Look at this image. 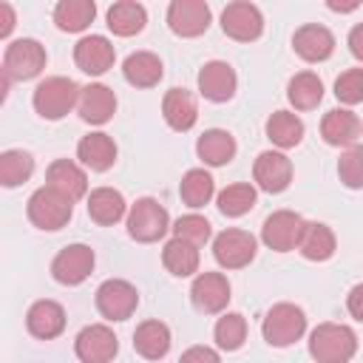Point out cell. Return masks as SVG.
I'll return each instance as SVG.
<instances>
[{"label":"cell","instance_id":"cell-13","mask_svg":"<svg viewBox=\"0 0 363 363\" xmlns=\"http://www.w3.org/2000/svg\"><path fill=\"white\" fill-rule=\"evenodd\" d=\"M167 26L179 37H199L210 26V6L204 0H173L167 6Z\"/></svg>","mask_w":363,"mask_h":363},{"label":"cell","instance_id":"cell-2","mask_svg":"<svg viewBox=\"0 0 363 363\" xmlns=\"http://www.w3.org/2000/svg\"><path fill=\"white\" fill-rule=\"evenodd\" d=\"M79 94L82 88L68 79V77H48L43 79L37 88H34V111L43 116V119H62L74 105H79Z\"/></svg>","mask_w":363,"mask_h":363},{"label":"cell","instance_id":"cell-45","mask_svg":"<svg viewBox=\"0 0 363 363\" xmlns=\"http://www.w3.org/2000/svg\"><path fill=\"white\" fill-rule=\"evenodd\" d=\"M14 28V11L9 3H0V37H9Z\"/></svg>","mask_w":363,"mask_h":363},{"label":"cell","instance_id":"cell-18","mask_svg":"<svg viewBox=\"0 0 363 363\" xmlns=\"http://www.w3.org/2000/svg\"><path fill=\"white\" fill-rule=\"evenodd\" d=\"M235 82L238 79H235L233 65H227L221 60H213V62L201 65V71H199V91L210 102H227V99H233Z\"/></svg>","mask_w":363,"mask_h":363},{"label":"cell","instance_id":"cell-46","mask_svg":"<svg viewBox=\"0 0 363 363\" xmlns=\"http://www.w3.org/2000/svg\"><path fill=\"white\" fill-rule=\"evenodd\" d=\"M326 6H329L332 11H354V9H357V3H335V0H329Z\"/></svg>","mask_w":363,"mask_h":363},{"label":"cell","instance_id":"cell-29","mask_svg":"<svg viewBox=\"0 0 363 363\" xmlns=\"http://www.w3.org/2000/svg\"><path fill=\"white\" fill-rule=\"evenodd\" d=\"M147 23V11L142 3H133V0H119L108 9V28L116 34V37H130V34H139Z\"/></svg>","mask_w":363,"mask_h":363},{"label":"cell","instance_id":"cell-39","mask_svg":"<svg viewBox=\"0 0 363 363\" xmlns=\"http://www.w3.org/2000/svg\"><path fill=\"white\" fill-rule=\"evenodd\" d=\"M337 176L346 187L360 190L363 187V145H352L337 159Z\"/></svg>","mask_w":363,"mask_h":363},{"label":"cell","instance_id":"cell-41","mask_svg":"<svg viewBox=\"0 0 363 363\" xmlns=\"http://www.w3.org/2000/svg\"><path fill=\"white\" fill-rule=\"evenodd\" d=\"M335 96L346 105L363 102V68H349L335 79Z\"/></svg>","mask_w":363,"mask_h":363},{"label":"cell","instance_id":"cell-31","mask_svg":"<svg viewBox=\"0 0 363 363\" xmlns=\"http://www.w3.org/2000/svg\"><path fill=\"white\" fill-rule=\"evenodd\" d=\"M88 216L96 221V224H116L122 216H125V199L119 190L113 187H96L91 190L88 196Z\"/></svg>","mask_w":363,"mask_h":363},{"label":"cell","instance_id":"cell-30","mask_svg":"<svg viewBox=\"0 0 363 363\" xmlns=\"http://www.w3.org/2000/svg\"><path fill=\"white\" fill-rule=\"evenodd\" d=\"M94 14H96V6L91 0H60L54 6V23L60 31H85L91 23H94Z\"/></svg>","mask_w":363,"mask_h":363},{"label":"cell","instance_id":"cell-32","mask_svg":"<svg viewBox=\"0 0 363 363\" xmlns=\"http://www.w3.org/2000/svg\"><path fill=\"white\" fill-rule=\"evenodd\" d=\"M286 99L298 108V111H312L318 108V102L323 99V82L318 79V74L312 71H301L289 79L286 85Z\"/></svg>","mask_w":363,"mask_h":363},{"label":"cell","instance_id":"cell-12","mask_svg":"<svg viewBox=\"0 0 363 363\" xmlns=\"http://www.w3.org/2000/svg\"><path fill=\"white\" fill-rule=\"evenodd\" d=\"M213 255L224 269H241L255 258V238L247 230H224L213 241Z\"/></svg>","mask_w":363,"mask_h":363},{"label":"cell","instance_id":"cell-35","mask_svg":"<svg viewBox=\"0 0 363 363\" xmlns=\"http://www.w3.org/2000/svg\"><path fill=\"white\" fill-rule=\"evenodd\" d=\"M213 176L207 170H187L182 184H179V193H182V201L187 207H204L210 199H213Z\"/></svg>","mask_w":363,"mask_h":363},{"label":"cell","instance_id":"cell-1","mask_svg":"<svg viewBox=\"0 0 363 363\" xmlns=\"http://www.w3.org/2000/svg\"><path fill=\"white\" fill-rule=\"evenodd\" d=\"M357 352V335L343 323H320L309 335V354L318 363H349Z\"/></svg>","mask_w":363,"mask_h":363},{"label":"cell","instance_id":"cell-4","mask_svg":"<svg viewBox=\"0 0 363 363\" xmlns=\"http://www.w3.org/2000/svg\"><path fill=\"white\" fill-rule=\"evenodd\" d=\"M261 332H264V340L269 346H281V349L292 346L306 332V315L295 303H275L267 312V318L261 323Z\"/></svg>","mask_w":363,"mask_h":363},{"label":"cell","instance_id":"cell-36","mask_svg":"<svg viewBox=\"0 0 363 363\" xmlns=\"http://www.w3.org/2000/svg\"><path fill=\"white\" fill-rule=\"evenodd\" d=\"M34 173V159L26 150H6L0 156V184L3 187H17Z\"/></svg>","mask_w":363,"mask_h":363},{"label":"cell","instance_id":"cell-23","mask_svg":"<svg viewBox=\"0 0 363 363\" xmlns=\"http://www.w3.org/2000/svg\"><path fill=\"white\" fill-rule=\"evenodd\" d=\"M77 156H79V162L85 167L102 173L116 162V145H113V139L108 133H88V136L79 139Z\"/></svg>","mask_w":363,"mask_h":363},{"label":"cell","instance_id":"cell-44","mask_svg":"<svg viewBox=\"0 0 363 363\" xmlns=\"http://www.w3.org/2000/svg\"><path fill=\"white\" fill-rule=\"evenodd\" d=\"M349 51H352V57H357L363 62V23H357L349 31Z\"/></svg>","mask_w":363,"mask_h":363},{"label":"cell","instance_id":"cell-5","mask_svg":"<svg viewBox=\"0 0 363 363\" xmlns=\"http://www.w3.org/2000/svg\"><path fill=\"white\" fill-rule=\"evenodd\" d=\"M43 68H45V48L37 40L23 37V40H14V43L6 45L3 77H9V79H31Z\"/></svg>","mask_w":363,"mask_h":363},{"label":"cell","instance_id":"cell-9","mask_svg":"<svg viewBox=\"0 0 363 363\" xmlns=\"http://www.w3.org/2000/svg\"><path fill=\"white\" fill-rule=\"evenodd\" d=\"M116 349H119L116 335L105 323L85 326L74 340V352L82 363H111L116 357Z\"/></svg>","mask_w":363,"mask_h":363},{"label":"cell","instance_id":"cell-42","mask_svg":"<svg viewBox=\"0 0 363 363\" xmlns=\"http://www.w3.org/2000/svg\"><path fill=\"white\" fill-rule=\"evenodd\" d=\"M179 363H221V357L210 346H190Z\"/></svg>","mask_w":363,"mask_h":363},{"label":"cell","instance_id":"cell-19","mask_svg":"<svg viewBox=\"0 0 363 363\" xmlns=\"http://www.w3.org/2000/svg\"><path fill=\"white\" fill-rule=\"evenodd\" d=\"M77 108H79V116H82L85 122H91V125H105V122L113 116V111H116V96H113V91H111L108 85L91 82V85L82 88Z\"/></svg>","mask_w":363,"mask_h":363},{"label":"cell","instance_id":"cell-16","mask_svg":"<svg viewBox=\"0 0 363 363\" xmlns=\"http://www.w3.org/2000/svg\"><path fill=\"white\" fill-rule=\"evenodd\" d=\"M116 54H113V45L99 37V34H91V37H82L77 45H74V62L79 71L91 74V77H99L105 74L111 65H113Z\"/></svg>","mask_w":363,"mask_h":363},{"label":"cell","instance_id":"cell-7","mask_svg":"<svg viewBox=\"0 0 363 363\" xmlns=\"http://www.w3.org/2000/svg\"><path fill=\"white\" fill-rule=\"evenodd\" d=\"M139 306V292L122 278H111L96 289V309L108 320H128Z\"/></svg>","mask_w":363,"mask_h":363},{"label":"cell","instance_id":"cell-15","mask_svg":"<svg viewBox=\"0 0 363 363\" xmlns=\"http://www.w3.org/2000/svg\"><path fill=\"white\" fill-rule=\"evenodd\" d=\"M193 306L204 315H216L230 301V281L221 272H201L190 286Z\"/></svg>","mask_w":363,"mask_h":363},{"label":"cell","instance_id":"cell-22","mask_svg":"<svg viewBox=\"0 0 363 363\" xmlns=\"http://www.w3.org/2000/svg\"><path fill=\"white\" fill-rule=\"evenodd\" d=\"M363 125L360 119L346 111V108H335L323 116L320 122V136L326 139V145H335V147H346V145H354L357 136H360Z\"/></svg>","mask_w":363,"mask_h":363},{"label":"cell","instance_id":"cell-3","mask_svg":"<svg viewBox=\"0 0 363 363\" xmlns=\"http://www.w3.org/2000/svg\"><path fill=\"white\" fill-rule=\"evenodd\" d=\"M71 207H74V201L68 196H62L60 190L45 184V187L31 193L26 213H28V221L34 227H40V230H60V227L68 224Z\"/></svg>","mask_w":363,"mask_h":363},{"label":"cell","instance_id":"cell-43","mask_svg":"<svg viewBox=\"0 0 363 363\" xmlns=\"http://www.w3.org/2000/svg\"><path fill=\"white\" fill-rule=\"evenodd\" d=\"M346 306H349L352 318L363 320V284H357V286L349 289V295H346Z\"/></svg>","mask_w":363,"mask_h":363},{"label":"cell","instance_id":"cell-24","mask_svg":"<svg viewBox=\"0 0 363 363\" xmlns=\"http://www.w3.org/2000/svg\"><path fill=\"white\" fill-rule=\"evenodd\" d=\"M45 179H48V187L60 190V193L68 196L71 201L82 199L85 190H88V179H85V173H82L74 162H68V159H57V162H51Z\"/></svg>","mask_w":363,"mask_h":363},{"label":"cell","instance_id":"cell-27","mask_svg":"<svg viewBox=\"0 0 363 363\" xmlns=\"http://www.w3.org/2000/svg\"><path fill=\"white\" fill-rule=\"evenodd\" d=\"M162 60L150 51H136L122 62V77L136 88H153L162 79Z\"/></svg>","mask_w":363,"mask_h":363},{"label":"cell","instance_id":"cell-37","mask_svg":"<svg viewBox=\"0 0 363 363\" xmlns=\"http://www.w3.org/2000/svg\"><path fill=\"white\" fill-rule=\"evenodd\" d=\"M255 207V187L252 184H230L218 193V210L230 218H238Z\"/></svg>","mask_w":363,"mask_h":363},{"label":"cell","instance_id":"cell-21","mask_svg":"<svg viewBox=\"0 0 363 363\" xmlns=\"http://www.w3.org/2000/svg\"><path fill=\"white\" fill-rule=\"evenodd\" d=\"M162 113H164V122L173 128V130H190L199 119V105H196V96L184 88H170L162 99Z\"/></svg>","mask_w":363,"mask_h":363},{"label":"cell","instance_id":"cell-28","mask_svg":"<svg viewBox=\"0 0 363 363\" xmlns=\"http://www.w3.org/2000/svg\"><path fill=\"white\" fill-rule=\"evenodd\" d=\"M196 153L204 164H213V167H221L227 164L233 156H235V139L221 130V128H213V130H204L196 142Z\"/></svg>","mask_w":363,"mask_h":363},{"label":"cell","instance_id":"cell-25","mask_svg":"<svg viewBox=\"0 0 363 363\" xmlns=\"http://www.w3.org/2000/svg\"><path fill=\"white\" fill-rule=\"evenodd\" d=\"M133 349L145 360H162L170 349V329L162 320H145L133 332Z\"/></svg>","mask_w":363,"mask_h":363},{"label":"cell","instance_id":"cell-33","mask_svg":"<svg viewBox=\"0 0 363 363\" xmlns=\"http://www.w3.org/2000/svg\"><path fill=\"white\" fill-rule=\"evenodd\" d=\"M267 136H269L272 145H278L284 150L286 147H295L303 139V122L295 113H289V111H275L267 119Z\"/></svg>","mask_w":363,"mask_h":363},{"label":"cell","instance_id":"cell-40","mask_svg":"<svg viewBox=\"0 0 363 363\" xmlns=\"http://www.w3.org/2000/svg\"><path fill=\"white\" fill-rule=\"evenodd\" d=\"M173 233H176V238L187 241V244H193V247H201V244L210 241V221H207L204 216L190 213V216H182V218L176 221Z\"/></svg>","mask_w":363,"mask_h":363},{"label":"cell","instance_id":"cell-11","mask_svg":"<svg viewBox=\"0 0 363 363\" xmlns=\"http://www.w3.org/2000/svg\"><path fill=\"white\" fill-rule=\"evenodd\" d=\"M301 230H303V218L292 210H275L272 216H267L264 227H261V238L269 250L275 252H289L298 247V238H301Z\"/></svg>","mask_w":363,"mask_h":363},{"label":"cell","instance_id":"cell-17","mask_svg":"<svg viewBox=\"0 0 363 363\" xmlns=\"http://www.w3.org/2000/svg\"><path fill=\"white\" fill-rule=\"evenodd\" d=\"M292 45L298 51V57H303L306 62H323L332 57L335 51V37L326 26H318V23H306L295 31L292 37Z\"/></svg>","mask_w":363,"mask_h":363},{"label":"cell","instance_id":"cell-20","mask_svg":"<svg viewBox=\"0 0 363 363\" xmlns=\"http://www.w3.org/2000/svg\"><path fill=\"white\" fill-rule=\"evenodd\" d=\"M26 326L34 337L40 340H51L65 329V309L57 301H37L31 303L28 315H26Z\"/></svg>","mask_w":363,"mask_h":363},{"label":"cell","instance_id":"cell-10","mask_svg":"<svg viewBox=\"0 0 363 363\" xmlns=\"http://www.w3.org/2000/svg\"><path fill=\"white\" fill-rule=\"evenodd\" d=\"M221 31L238 43H250V40H258L261 31H264V17L258 11V6L252 3H230L224 11H221Z\"/></svg>","mask_w":363,"mask_h":363},{"label":"cell","instance_id":"cell-34","mask_svg":"<svg viewBox=\"0 0 363 363\" xmlns=\"http://www.w3.org/2000/svg\"><path fill=\"white\" fill-rule=\"evenodd\" d=\"M162 264L167 267V272L179 275V278H187L199 269V250L182 238H170L162 250Z\"/></svg>","mask_w":363,"mask_h":363},{"label":"cell","instance_id":"cell-38","mask_svg":"<svg viewBox=\"0 0 363 363\" xmlns=\"http://www.w3.org/2000/svg\"><path fill=\"white\" fill-rule=\"evenodd\" d=\"M244 340H247V320H244V315H238V312L221 315L218 323H216V343L221 349H227V352H235V349H241Z\"/></svg>","mask_w":363,"mask_h":363},{"label":"cell","instance_id":"cell-14","mask_svg":"<svg viewBox=\"0 0 363 363\" xmlns=\"http://www.w3.org/2000/svg\"><path fill=\"white\" fill-rule=\"evenodd\" d=\"M252 179L261 190L281 193L292 182V162L278 150H264V153H258V159L252 164Z\"/></svg>","mask_w":363,"mask_h":363},{"label":"cell","instance_id":"cell-6","mask_svg":"<svg viewBox=\"0 0 363 363\" xmlns=\"http://www.w3.org/2000/svg\"><path fill=\"white\" fill-rule=\"evenodd\" d=\"M167 221H170L167 210L156 199H139L128 213V233H130V238L150 244L167 233Z\"/></svg>","mask_w":363,"mask_h":363},{"label":"cell","instance_id":"cell-26","mask_svg":"<svg viewBox=\"0 0 363 363\" xmlns=\"http://www.w3.org/2000/svg\"><path fill=\"white\" fill-rule=\"evenodd\" d=\"M298 252L309 261H326L335 252V233L320 224V221H303L301 238H298Z\"/></svg>","mask_w":363,"mask_h":363},{"label":"cell","instance_id":"cell-8","mask_svg":"<svg viewBox=\"0 0 363 363\" xmlns=\"http://www.w3.org/2000/svg\"><path fill=\"white\" fill-rule=\"evenodd\" d=\"M94 269V250L85 244H68L65 250L57 252V258L51 261V275L54 281L65 284V286H77L82 284Z\"/></svg>","mask_w":363,"mask_h":363}]
</instances>
